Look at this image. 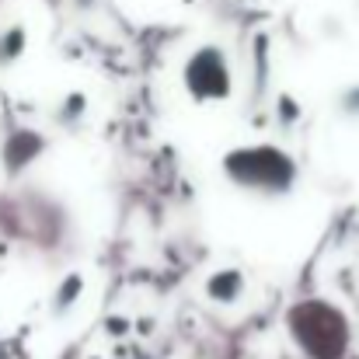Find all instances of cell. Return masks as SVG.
I'll list each match as a JSON object with an SVG mask.
<instances>
[{
	"label": "cell",
	"instance_id": "obj_1",
	"mask_svg": "<svg viewBox=\"0 0 359 359\" xmlns=\"http://www.w3.org/2000/svg\"><path fill=\"white\" fill-rule=\"evenodd\" d=\"M224 175H227V182H234L244 192H258V196L276 199L297 185L300 168L286 150H279L272 143H244L224 157Z\"/></svg>",
	"mask_w": 359,
	"mask_h": 359
},
{
	"label": "cell",
	"instance_id": "obj_2",
	"mask_svg": "<svg viewBox=\"0 0 359 359\" xmlns=\"http://www.w3.org/2000/svg\"><path fill=\"white\" fill-rule=\"evenodd\" d=\"M182 88L196 105H220L234 95V70L224 49L203 46L182 63Z\"/></svg>",
	"mask_w": 359,
	"mask_h": 359
},
{
	"label": "cell",
	"instance_id": "obj_3",
	"mask_svg": "<svg viewBox=\"0 0 359 359\" xmlns=\"http://www.w3.org/2000/svg\"><path fill=\"white\" fill-rule=\"evenodd\" d=\"M203 290H206V297L213 304H238L241 297H244V290H248V276L241 269H234V265H227V269L210 272L206 283H203Z\"/></svg>",
	"mask_w": 359,
	"mask_h": 359
},
{
	"label": "cell",
	"instance_id": "obj_4",
	"mask_svg": "<svg viewBox=\"0 0 359 359\" xmlns=\"http://www.w3.org/2000/svg\"><path fill=\"white\" fill-rule=\"evenodd\" d=\"M84 290H88V279H84V272H67L60 283H56V290H53V318H67L74 307H77V300L84 297Z\"/></svg>",
	"mask_w": 359,
	"mask_h": 359
},
{
	"label": "cell",
	"instance_id": "obj_5",
	"mask_svg": "<svg viewBox=\"0 0 359 359\" xmlns=\"http://www.w3.org/2000/svg\"><path fill=\"white\" fill-rule=\"evenodd\" d=\"M88 112H91V98L84 91H67L60 98V105H56V122L63 129H77L81 122L88 119Z\"/></svg>",
	"mask_w": 359,
	"mask_h": 359
},
{
	"label": "cell",
	"instance_id": "obj_6",
	"mask_svg": "<svg viewBox=\"0 0 359 359\" xmlns=\"http://www.w3.org/2000/svg\"><path fill=\"white\" fill-rule=\"evenodd\" d=\"M28 49V32L21 28V25H14V28H7L4 35H0V70L4 67H11L14 60H21V53Z\"/></svg>",
	"mask_w": 359,
	"mask_h": 359
},
{
	"label": "cell",
	"instance_id": "obj_7",
	"mask_svg": "<svg viewBox=\"0 0 359 359\" xmlns=\"http://www.w3.org/2000/svg\"><path fill=\"white\" fill-rule=\"evenodd\" d=\"M339 112H342V119H359V84H349L339 95Z\"/></svg>",
	"mask_w": 359,
	"mask_h": 359
},
{
	"label": "cell",
	"instance_id": "obj_8",
	"mask_svg": "<svg viewBox=\"0 0 359 359\" xmlns=\"http://www.w3.org/2000/svg\"><path fill=\"white\" fill-rule=\"evenodd\" d=\"M276 116H279V122H283L286 129H293V126L300 122V105H297V98L283 95V98H279V105H276Z\"/></svg>",
	"mask_w": 359,
	"mask_h": 359
}]
</instances>
